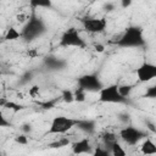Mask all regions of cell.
I'll return each mask as SVG.
<instances>
[{
  "label": "cell",
  "instance_id": "ac0fdd59",
  "mask_svg": "<svg viewBox=\"0 0 156 156\" xmlns=\"http://www.w3.org/2000/svg\"><path fill=\"white\" fill-rule=\"evenodd\" d=\"M69 144V140L67 138H61L60 140H56L54 143L50 144V147H62V146H67Z\"/></svg>",
  "mask_w": 156,
  "mask_h": 156
},
{
  "label": "cell",
  "instance_id": "9c48e42d",
  "mask_svg": "<svg viewBox=\"0 0 156 156\" xmlns=\"http://www.w3.org/2000/svg\"><path fill=\"white\" fill-rule=\"evenodd\" d=\"M144 136V133L134 127H124L119 130V138L128 145H135Z\"/></svg>",
  "mask_w": 156,
  "mask_h": 156
},
{
  "label": "cell",
  "instance_id": "5bb4252c",
  "mask_svg": "<svg viewBox=\"0 0 156 156\" xmlns=\"http://www.w3.org/2000/svg\"><path fill=\"white\" fill-rule=\"evenodd\" d=\"M111 154L113 155V156H126L127 155V151L123 149V146H121L117 141H115L111 146Z\"/></svg>",
  "mask_w": 156,
  "mask_h": 156
},
{
  "label": "cell",
  "instance_id": "277c9868",
  "mask_svg": "<svg viewBox=\"0 0 156 156\" xmlns=\"http://www.w3.org/2000/svg\"><path fill=\"white\" fill-rule=\"evenodd\" d=\"M45 32V24L44 22L38 17H32L24 26L22 30V38L27 40H33L38 37H40Z\"/></svg>",
  "mask_w": 156,
  "mask_h": 156
},
{
  "label": "cell",
  "instance_id": "8992f818",
  "mask_svg": "<svg viewBox=\"0 0 156 156\" xmlns=\"http://www.w3.org/2000/svg\"><path fill=\"white\" fill-rule=\"evenodd\" d=\"M60 45L65 48H82L84 46V40L76 28H69L61 35Z\"/></svg>",
  "mask_w": 156,
  "mask_h": 156
},
{
  "label": "cell",
  "instance_id": "603a6c76",
  "mask_svg": "<svg viewBox=\"0 0 156 156\" xmlns=\"http://www.w3.org/2000/svg\"><path fill=\"white\" fill-rule=\"evenodd\" d=\"M133 0H121V4H122V7H128L130 4H132Z\"/></svg>",
  "mask_w": 156,
  "mask_h": 156
},
{
  "label": "cell",
  "instance_id": "3957f363",
  "mask_svg": "<svg viewBox=\"0 0 156 156\" xmlns=\"http://www.w3.org/2000/svg\"><path fill=\"white\" fill-rule=\"evenodd\" d=\"M99 101L107 102V104H121L124 102L127 98H124L119 91V85L111 84L107 87H102L99 91Z\"/></svg>",
  "mask_w": 156,
  "mask_h": 156
},
{
  "label": "cell",
  "instance_id": "ba28073f",
  "mask_svg": "<svg viewBox=\"0 0 156 156\" xmlns=\"http://www.w3.org/2000/svg\"><path fill=\"white\" fill-rule=\"evenodd\" d=\"M104 85L99 80L98 76L95 74H83L82 77L78 78V88L85 90V91H99Z\"/></svg>",
  "mask_w": 156,
  "mask_h": 156
},
{
  "label": "cell",
  "instance_id": "2e32d148",
  "mask_svg": "<svg viewBox=\"0 0 156 156\" xmlns=\"http://www.w3.org/2000/svg\"><path fill=\"white\" fill-rule=\"evenodd\" d=\"M62 100L66 101V102L74 101V91H72V90H63L62 91Z\"/></svg>",
  "mask_w": 156,
  "mask_h": 156
},
{
  "label": "cell",
  "instance_id": "6da1fadb",
  "mask_svg": "<svg viewBox=\"0 0 156 156\" xmlns=\"http://www.w3.org/2000/svg\"><path fill=\"white\" fill-rule=\"evenodd\" d=\"M145 39L141 28L139 27H129L127 28L118 38L116 44L122 48H138L144 45Z\"/></svg>",
  "mask_w": 156,
  "mask_h": 156
},
{
  "label": "cell",
  "instance_id": "52a82bcc",
  "mask_svg": "<svg viewBox=\"0 0 156 156\" xmlns=\"http://www.w3.org/2000/svg\"><path fill=\"white\" fill-rule=\"evenodd\" d=\"M135 76L140 83H149L156 79V65L151 62H143L135 69Z\"/></svg>",
  "mask_w": 156,
  "mask_h": 156
},
{
  "label": "cell",
  "instance_id": "44dd1931",
  "mask_svg": "<svg viewBox=\"0 0 156 156\" xmlns=\"http://www.w3.org/2000/svg\"><path fill=\"white\" fill-rule=\"evenodd\" d=\"M29 95H30V96H33V98H35L37 95H39V88H38L37 85H34V87L29 90Z\"/></svg>",
  "mask_w": 156,
  "mask_h": 156
},
{
  "label": "cell",
  "instance_id": "7402d4cb",
  "mask_svg": "<svg viewBox=\"0 0 156 156\" xmlns=\"http://www.w3.org/2000/svg\"><path fill=\"white\" fill-rule=\"evenodd\" d=\"M16 141L20 144H27V138L24 135H18V136H16Z\"/></svg>",
  "mask_w": 156,
  "mask_h": 156
},
{
  "label": "cell",
  "instance_id": "30bf717a",
  "mask_svg": "<svg viewBox=\"0 0 156 156\" xmlns=\"http://www.w3.org/2000/svg\"><path fill=\"white\" fill-rule=\"evenodd\" d=\"M72 152L76 154V155H79V154H90L91 150H90V143L88 140V138H83L76 143L72 144Z\"/></svg>",
  "mask_w": 156,
  "mask_h": 156
},
{
  "label": "cell",
  "instance_id": "ffe728a7",
  "mask_svg": "<svg viewBox=\"0 0 156 156\" xmlns=\"http://www.w3.org/2000/svg\"><path fill=\"white\" fill-rule=\"evenodd\" d=\"M119 91L124 98H128L132 91V85H119Z\"/></svg>",
  "mask_w": 156,
  "mask_h": 156
},
{
  "label": "cell",
  "instance_id": "e0dca14e",
  "mask_svg": "<svg viewBox=\"0 0 156 156\" xmlns=\"http://www.w3.org/2000/svg\"><path fill=\"white\" fill-rule=\"evenodd\" d=\"M85 94H87L85 90L78 88V89L74 91V101H78V102L84 101V100H85Z\"/></svg>",
  "mask_w": 156,
  "mask_h": 156
},
{
  "label": "cell",
  "instance_id": "cb8c5ba5",
  "mask_svg": "<svg viewBox=\"0 0 156 156\" xmlns=\"http://www.w3.org/2000/svg\"><path fill=\"white\" fill-rule=\"evenodd\" d=\"M104 45H101V44H99V45H95V50L98 51V52H102L104 51Z\"/></svg>",
  "mask_w": 156,
  "mask_h": 156
},
{
  "label": "cell",
  "instance_id": "d6986e66",
  "mask_svg": "<svg viewBox=\"0 0 156 156\" xmlns=\"http://www.w3.org/2000/svg\"><path fill=\"white\" fill-rule=\"evenodd\" d=\"M102 139H104V141L107 144V145H112L115 141H117V138L115 136V134H112V133H105L104 135H102Z\"/></svg>",
  "mask_w": 156,
  "mask_h": 156
},
{
  "label": "cell",
  "instance_id": "8fae6325",
  "mask_svg": "<svg viewBox=\"0 0 156 156\" xmlns=\"http://www.w3.org/2000/svg\"><path fill=\"white\" fill-rule=\"evenodd\" d=\"M140 151L144 155H154L156 154V144L150 138H146L140 145Z\"/></svg>",
  "mask_w": 156,
  "mask_h": 156
},
{
  "label": "cell",
  "instance_id": "9a60e30c",
  "mask_svg": "<svg viewBox=\"0 0 156 156\" xmlns=\"http://www.w3.org/2000/svg\"><path fill=\"white\" fill-rule=\"evenodd\" d=\"M144 96L147 98V99H156V83L145 89Z\"/></svg>",
  "mask_w": 156,
  "mask_h": 156
},
{
  "label": "cell",
  "instance_id": "7c38bea8",
  "mask_svg": "<svg viewBox=\"0 0 156 156\" xmlns=\"http://www.w3.org/2000/svg\"><path fill=\"white\" fill-rule=\"evenodd\" d=\"M29 5L33 9H46L51 7V0H29Z\"/></svg>",
  "mask_w": 156,
  "mask_h": 156
},
{
  "label": "cell",
  "instance_id": "7a4b0ae2",
  "mask_svg": "<svg viewBox=\"0 0 156 156\" xmlns=\"http://www.w3.org/2000/svg\"><path fill=\"white\" fill-rule=\"evenodd\" d=\"M78 119L67 116H56L51 119V123L48 129V134H66L72 128L78 126Z\"/></svg>",
  "mask_w": 156,
  "mask_h": 156
},
{
  "label": "cell",
  "instance_id": "4fadbf2b",
  "mask_svg": "<svg viewBox=\"0 0 156 156\" xmlns=\"http://www.w3.org/2000/svg\"><path fill=\"white\" fill-rule=\"evenodd\" d=\"M20 38H22V33L18 32L13 27H10L7 29V32H6V34H5V39L6 40H16V39H20Z\"/></svg>",
  "mask_w": 156,
  "mask_h": 156
},
{
  "label": "cell",
  "instance_id": "5b68a950",
  "mask_svg": "<svg viewBox=\"0 0 156 156\" xmlns=\"http://www.w3.org/2000/svg\"><path fill=\"white\" fill-rule=\"evenodd\" d=\"M83 29L91 34H99L105 32L107 27V21L104 17H87L82 20Z\"/></svg>",
  "mask_w": 156,
  "mask_h": 156
}]
</instances>
